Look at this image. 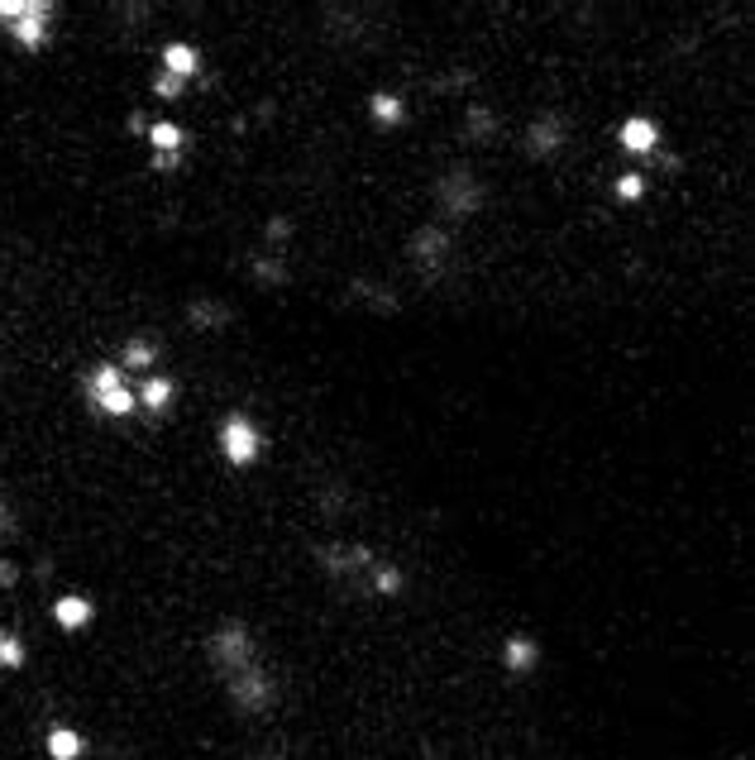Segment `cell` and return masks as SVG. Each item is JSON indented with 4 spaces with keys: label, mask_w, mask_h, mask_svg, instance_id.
<instances>
[{
    "label": "cell",
    "mask_w": 755,
    "mask_h": 760,
    "mask_svg": "<svg viewBox=\"0 0 755 760\" xmlns=\"http://www.w3.org/2000/svg\"><path fill=\"white\" fill-rule=\"evenodd\" d=\"M44 746H48V760H82V751H87L82 732H72V727H53Z\"/></svg>",
    "instance_id": "15"
},
{
    "label": "cell",
    "mask_w": 755,
    "mask_h": 760,
    "mask_svg": "<svg viewBox=\"0 0 755 760\" xmlns=\"http://www.w3.org/2000/svg\"><path fill=\"white\" fill-rule=\"evenodd\" d=\"M536 660H540V646L531 636H507V641H502V665L512 674H526Z\"/></svg>",
    "instance_id": "13"
},
{
    "label": "cell",
    "mask_w": 755,
    "mask_h": 760,
    "mask_svg": "<svg viewBox=\"0 0 755 760\" xmlns=\"http://www.w3.org/2000/svg\"><path fill=\"white\" fill-rule=\"evenodd\" d=\"M435 201H440V211L450 220H469L483 211L488 192H483V182H478L469 168H450V173L435 182Z\"/></svg>",
    "instance_id": "3"
},
{
    "label": "cell",
    "mask_w": 755,
    "mask_h": 760,
    "mask_svg": "<svg viewBox=\"0 0 755 760\" xmlns=\"http://www.w3.org/2000/svg\"><path fill=\"white\" fill-rule=\"evenodd\" d=\"M48 20H53V5H48V0H29V10H24L20 20L5 29V34H10L20 48L39 53V48L48 44Z\"/></svg>",
    "instance_id": "7"
},
{
    "label": "cell",
    "mask_w": 755,
    "mask_h": 760,
    "mask_svg": "<svg viewBox=\"0 0 755 760\" xmlns=\"http://www.w3.org/2000/svg\"><path fill=\"white\" fill-rule=\"evenodd\" d=\"M153 359H158V340H149V335H134L130 345H125L120 369H153Z\"/></svg>",
    "instance_id": "17"
},
{
    "label": "cell",
    "mask_w": 755,
    "mask_h": 760,
    "mask_svg": "<svg viewBox=\"0 0 755 760\" xmlns=\"http://www.w3.org/2000/svg\"><path fill=\"white\" fill-rule=\"evenodd\" d=\"M10 526H15V517H10V507H5V493H0V536H5Z\"/></svg>",
    "instance_id": "28"
},
{
    "label": "cell",
    "mask_w": 755,
    "mask_h": 760,
    "mask_svg": "<svg viewBox=\"0 0 755 760\" xmlns=\"http://www.w3.org/2000/svg\"><path fill=\"white\" fill-rule=\"evenodd\" d=\"M407 254H411V263H416L421 273H440V268L450 263V230H440V225H421V230L407 239Z\"/></svg>",
    "instance_id": "6"
},
{
    "label": "cell",
    "mask_w": 755,
    "mask_h": 760,
    "mask_svg": "<svg viewBox=\"0 0 755 760\" xmlns=\"http://www.w3.org/2000/svg\"><path fill=\"white\" fill-rule=\"evenodd\" d=\"M20 665H24L20 636H10V631L0 627V670H20Z\"/></svg>",
    "instance_id": "20"
},
{
    "label": "cell",
    "mask_w": 755,
    "mask_h": 760,
    "mask_svg": "<svg viewBox=\"0 0 755 760\" xmlns=\"http://www.w3.org/2000/svg\"><path fill=\"white\" fill-rule=\"evenodd\" d=\"M316 560L325 565V574H359L354 565H373V555L364 545H321Z\"/></svg>",
    "instance_id": "10"
},
{
    "label": "cell",
    "mask_w": 755,
    "mask_h": 760,
    "mask_svg": "<svg viewBox=\"0 0 755 760\" xmlns=\"http://www.w3.org/2000/svg\"><path fill=\"white\" fill-rule=\"evenodd\" d=\"M173 397H177V383L173 378H163V373H153V378H144V388H139V407H149L153 416H163L168 407H173Z\"/></svg>",
    "instance_id": "11"
},
{
    "label": "cell",
    "mask_w": 755,
    "mask_h": 760,
    "mask_svg": "<svg viewBox=\"0 0 755 760\" xmlns=\"http://www.w3.org/2000/svg\"><path fill=\"white\" fill-rule=\"evenodd\" d=\"M220 455H225V464H235V469H249V464L263 455L259 426H254L249 416L230 412L225 421H220Z\"/></svg>",
    "instance_id": "4"
},
{
    "label": "cell",
    "mask_w": 755,
    "mask_h": 760,
    "mask_svg": "<svg viewBox=\"0 0 755 760\" xmlns=\"http://www.w3.org/2000/svg\"><path fill=\"white\" fill-rule=\"evenodd\" d=\"M177 163H182V153H153V168H158V173H173Z\"/></svg>",
    "instance_id": "26"
},
{
    "label": "cell",
    "mask_w": 755,
    "mask_h": 760,
    "mask_svg": "<svg viewBox=\"0 0 755 760\" xmlns=\"http://www.w3.org/2000/svg\"><path fill=\"white\" fill-rule=\"evenodd\" d=\"M646 196V177L641 173H622L617 177V201H641Z\"/></svg>",
    "instance_id": "22"
},
{
    "label": "cell",
    "mask_w": 755,
    "mask_h": 760,
    "mask_svg": "<svg viewBox=\"0 0 755 760\" xmlns=\"http://www.w3.org/2000/svg\"><path fill=\"white\" fill-rule=\"evenodd\" d=\"M82 392H87V402L101 416H130L134 407H139L134 392L125 388V369H120V364H96V369L82 378Z\"/></svg>",
    "instance_id": "2"
},
{
    "label": "cell",
    "mask_w": 755,
    "mask_h": 760,
    "mask_svg": "<svg viewBox=\"0 0 755 760\" xmlns=\"http://www.w3.org/2000/svg\"><path fill=\"white\" fill-rule=\"evenodd\" d=\"M206 655H211V665H216L225 679H235V674H244V670H254V665H259V646H254V636H249L244 622H225V627L211 636Z\"/></svg>",
    "instance_id": "1"
},
{
    "label": "cell",
    "mask_w": 755,
    "mask_h": 760,
    "mask_svg": "<svg viewBox=\"0 0 755 760\" xmlns=\"http://www.w3.org/2000/svg\"><path fill=\"white\" fill-rule=\"evenodd\" d=\"M287 235H292V225H287V220H273V225H268V244H273V239L282 244Z\"/></svg>",
    "instance_id": "27"
},
{
    "label": "cell",
    "mask_w": 755,
    "mask_h": 760,
    "mask_svg": "<svg viewBox=\"0 0 755 760\" xmlns=\"http://www.w3.org/2000/svg\"><path fill=\"white\" fill-rule=\"evenodd\" d=\"M187 316H192V326H206V330L230 326V306L211 302V297H206V302H192V311H187Z\"/></svg>",
    "instance_id": "18"
},
{
    "label": "cell",
    "mask_w": 755,
    "mask_h": 760,
    "mask_svg": "<svg viewBox=\"0 0 755 760\" xmlns=\"http://www.w3.org/2000/svg\"><path fill=\"white\" fill-rule=\"evenodd\" d=\"M149 144H153V153H182L187 134H182V125H173V120H153V125H149Z\"/></svg>",
    "instance_id": "16"
},
{
    "label": "cell",
    "mask_w": 755,
    "mask_h": 760,
    "mask_svg": "<svg viewBox=\"0 0 755 760\" xmlns=\"http://www.w3.org/2000/svg\"><path fill=\"white\" fill-rule=\"evenodd\" d=\"M182 87H187V82H177V77H168V72H158V77H153V91H158L163 101H177Z\"/></svg>",
    "instance_id": "24"
},
{
    "label": "cell",
    "mask_w": 755,
    "mask_h": 760,
    "mask_svg": "<svg viewBox=\"0 0 755 760\" xmlns=\"http://www.w3.org/2000/svg\"><path fill=\"white\" fill-rule=\"evenodd\" d=\"M53 622H58L63 631H82L91 622V603L82 598V593H67V598L53 603Z\"/></svg>",
    "instance_id": "14"
},
{
    "label": "cell",
    "mask_w": 755,
    "mask_h": 760,
    "mask_svg": "<svg viewBox=\"0 0 755 760\" xmlns=\"http://www.w3.org/2000/svg\"><path fill=\"white\" fill-rule=\"evenodd\" d=\"M163 72L177 77V82H192L196 72H201V53L192 44H168L163 48Z\"/></svg>",
    "instance_id": "12"
},
{
    "label": "cell",
    "mask_w": 755,
    "mask_h": 760,
    "mask_svg": "<svg viewBox=\"0 0 755 760\" xmlns=\"http://www.w3.org/2000/svg\"><path fill=\"white\" fill-rule=\"evenodd\" d=\"M368 110H373V120H378V125H402V115H407L402 96H388V91H378V96L368 101Z\"/></svg>",
    "instance_id": "19"
},
{
    "label": "cell",
    "mask_w": 755,
    "mask_h": 760,
    "mask_svg": "<svg viewBox=\"0 0 755 760\" xmlns=\"http://www.w3.org/2000/svg\"><path fill=\"white\" fill-rule=\"evenodd\" d=\"M225 684H230V703H235L239 713H249V717L268 713V708H273V698H278V689H273V679H268L263 665L235 674V679H225Z\"/></svg>",
    "instance_id": "5"
},
{
    "label": "cell",
    "mask_w": 755,
    "mask_h": 760,
    "mask_svg": "<svg viewBox=\"0 0 755 760\" xmlns=\"http://www.w3.org/2000/svg\"><path fill=\"white\" fill-rule=\"evenodd\" d=\"M617 144H622V153H631V158L660 153V120H650V115H631V120H622Z\"/></svg>",
    "instance_id": "8"
},
{
    "label": "cell",
    "mask_w": 755,
    "mask_h": 760,
    "mask_svg": "<svg viewBox=\"0 0 755 760\" xmlns=\"http://www.w3.org/2000/svg\"><path fill=\"white\" fill-rule=\"evenodd\" d=\"M488 134H493V115L483 106H474L469 110V139H488Z\"/></svg>",
    "instance_id": "23"
},
{
    "label": "cell",
    "mask_w": 755,
    "mask_h": 760,
    "mask_svg": "<svg viewBox=\"0 0 755 760\" xmlns=\"http://www.w3.org/2000/svg\"><path fill=\"white\" fill-rule=\"evenodd\" d=\"M0 584H15V565H0Z\"/></svg>",
    "instance_id": "29"
},
{
    "label": "cell",
    "mask_w": 755,
    "mask_h": 760,
    "mask_svg": "<svg viewBox=\"0 0 755 760\" xmlns=\"http://www.w3.org/2000/svg\"><path fill=\"white\" fill-rule=\"evenodd\" d=\"M24 10H29V0H0V24H5V29H10V24L20 20Z\"/></svg>",
    "instance_id": "25"
},
{
    "label": "cell",
    "mask_w": 755,
    "mask_h": 760,
    "mask_svg": "<svg viewBox=\"0 0 755 760\" xmlns=\"http://www.w3.org/2000/svg\"><path fill=\"white\" fill-rule=\"evenodd\" d=\"M564 149V120L560 115H540L531 120V130H526V153L531 158H550V153Z\"/></svg>",
    "instance_id": "9"
},
{
    "label": "cell",
    "mask_w": 755,
    "mask_h": 760,
    "mask_svg": "<svg viewBox=\"0 0 755 760\" xmlns=\"http://www.w3.org/2000/svg\"><path fill=\"white\" fill-rule=\"evenodd\" d=\"M373 588H378V593H402V569L397 565H373Z\"/></svg>",
    "instance_id": "21"
}]
</instances>
